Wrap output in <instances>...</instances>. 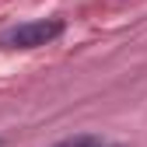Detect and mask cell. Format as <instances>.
I'll use <instances>...</instances> for the list:
<instances>
[{
    "instance_id": "cell-1",
    "label": "cell",
    "mask_w": 147,
    "mask_h": 147,
    "mask_svg": "<svg viewBox=\"0 0 147 147\" xmlns=\"http://www.w3.org/2000/svg\"><path fill=\"white\" fill-rule=\"evenodd\" d=\"M63 35V21L60 18H39V21H25L11 32L0 35V46L4 49H39V46H49L53 39Z\"/></svg>"
},
{
    "instance_id": "cell-2",
    "label": "cell",
    "mask_w": 147,
    "mask_h": 147,
    "mask_svg": "<svg viewBox=\"0 0 147 147\" xmlns=\"http://www.w3.org/2000/svg\"><path fill=\"white\" fill-rule=\"evenodd\" d=\"M53 147H116V144H105V140H98V137H88V133H81V137L60 140V144H53Z\"/></svg>"
}]
</instances>
